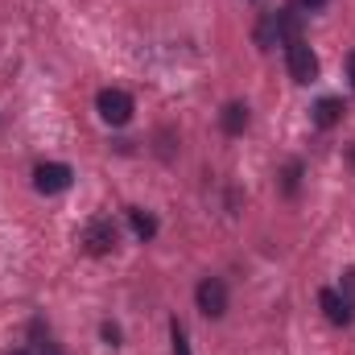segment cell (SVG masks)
Segmentation results:
<instances>
[{
	"instance_id": "cell-1",
	"label": "cell",
	"mask_w": 355,
	"mask_h": 355,
	"mask_svg": "<svg viewBox=\"0 0 355 355\" xmlns=\"http://www.w3.org/2000/svg\"><path fill=\"white\" fill-rule=\"evenodd\" d=\"M285 67H289V79L293 83H310L318 75V54L306 46V37L285 42Z\"/></svg>"
},
{
	"instance_id": "cell-2",
	"label": "cell",
	"mask_w": 355,
	"mask_h": 355,
	"mask_svg": "<svg viewBox=\"0 0 355 355\" xmlns=\"http://www.w3.org/2000/svg\"><path fill=\"white\" fill-rule=\"evenodd\" d=\"M95 107H99V116H103L107 124H116V128H120V124H128V120H132V112H137V107H132V95H128V91H120V87H103L99 95H95Z\"/></svg>"
},
{
	"instance_id": "cell-3",
	"label": "cell",
	"mask_w": 355,
	"mask_h": 355,
	"mask_svg": "<svg viewBox=\"0 0 355 355\" xmlns=\"http://www.w3.org/2000/svg\"><path fill=\"white\" fill-rule=\"evenodd\" d=\"M194 297H198V310L207 318H223L227 314V285L219 277H202L198 289H194Z\"/></svg>"
},
{
	"instance_id": "cell-4",
	"label": "cell",
	"mask_w": 355,
	"mask_h": 355,
	"mask_svg": "<svg viewBox=\"0 0 355 355\" xmlns=\"http://www.w3.org/2000/svg\"><path fill=\"white\" fill-rule=\"evenodd\" d=\"M71 166H62V162H42L37 170H33V186L42 190V194H62L67 186H71Z\"/></svg>"
},
{
	"instance_id": "cell-5",
	"label": "cell",
	"mask_w": 355,
	"mask_h": 355,
	"mask_svg": "<svg viewBox=\"0 0 355 355\" xmlns=\"http://www.w3.org/2000/svg\"><path fill=\"white\" fill-rule=\"evenodd\" d=\"M83 244H87L91 257H107V252L116 248V227H112V219H91L87 232H83Z\"/></svg>"
},
{
	"instance_id": "cell-6",
	"label": "cell",
	"mask_w": 355,
	"mask_h": 355,
	"mask_svg": "<svg viewBox=\"0 0 355 355\" xmlns=\"http://www.w3.org/2000/svg\"><path fill=\"white\" fill-rule=\"evenodd\" d=\"M318 302H322V310H327V318H331L335 327H347V322L355 318L352 302H347V297H339L335 289H322V293H318Z\"/></svg>"
},
{
	"instance_id": "cell-7",
	"label": "cell",
	"mask_w": 355,
	"mask_h": 355,
	"mask_svg": "<svg viewBox=\"0 0 355 355\" xmlns=\"http://www.w3.org/2000/svg\"><path fill=\"white\" fill-rule=\"evenodd\" d=\"M219 124H223V132H227V137H240V132L248 128V103H240V99H236V103H227V107H223V116H219Z\"/></svg>"
},
{
	"instance_id": "cell-8",
	"label": "cell",
	"mask_w": 355,
	"mask_h": 355,
	"mask_svg": "<svg viewBox=\"0 0 355 355\" xmlns=\"http://www.w3.org/2000/svg\"><path fill=\"white\" fill-rule=\"evenodd\" d=\"M339 120H343V103L339 99H318L314 103V124L318 128H335Z\"/></svg>"
},
{
	"instance_id": "cell-9",
	"label": "cell",
	"mask_w": 355,
	"mask_h": 355,
	"mask_svg": "<svg viewBox=\"0 0 355 355\" xmlns=\"http://www.w3.org/2000/svg\"><path fill=\"white\" fill-rule=\"evenodd\" d=\"M128 223H132V232H137L141 240H153V236H157V219H153L149 211H141V207L128 211Z\"/></svg>"
},
{
	"instance_id": "cell-10",
	"label": "cell",
	"mask_w": 355,
	"mask_h": 355,
	"mask_svg": "<svg viewBox=\"0 0 355 355\" xmlns=\"http://www.w3.org/2000/svg\"><path fill=\"white\" fill-rule=\"evenodd\" d=\"M33 335H37V339L29 343V355H62L54 339H42V327H33Z\"/></svg>"
},
{
	"instance_id": "cell-11",
	"label": "cell",
	"mask_w": 355,
	"mask_h": 355,
	"mask_svg": "<svg viewBox=\"0 0 355 355\" xmlns=\"http://www.w3.org/2000/svg\"><path fill=\"white\" fill-rule=\"evenodd\" d=\"M170 339H174V355H190V339H186L182 322H170Z\"/></svg>"
},
{
	"instance_id": "cell-12",
	"label": "cell",
	"mask_w": 355,
	"mask_h": 355,
	"mask_svg": "<svg viewBox=\"0 0 355 355\" xmlns=\"http://www.w3.org/2000/svg\"><path fill=\"white\" fill-rule=\"evenodd\" d=\"M331 0H293V8H302V12H318V8H327Z\"/></svg>"
},
{
	"instance_id": "cell-13",
	"label": "cell",
	"mask_w": 355,
	"mask_h": 355,
	"mask_svg": "<svg viewBox=\"0 0 355 355\" xmlns=\"http://www.w3.org/2000/svg\"><path fill=\"white\" fill-rule=\"evenodd\" d=\"M293 186H297V166L285 170V190H289V194H293Z\"/></svg>"
},
{
	"instance_id": "cell-14",
	"label": "cell",
	"mask_w": 355,
	"mask_h": 355,
	"mask_svg": "<svg viewBox=\"0 0 355 355\" xmlns=\"http://www.w3.org/2000/svg\"><path fill=\"white\" fill-rule=\"evenodd\" d=\"M103 339H107V343H112V347H116V343H120V331H116V327H112V322H107V327H103Z\"/></svg>"
},
{
	"instance_id": "cell-15",
	"label": "cell",
	"mask_w": 355,
	"mask_h": 355,
	"mask_svg": "<svg viewBox=\"0 0 355 355\" xmlns=\"http://www.w3.org/2000/svg\"><path fill=\"white\" fill-rule=\"evenodd\" d=\"M347 75H352V91H355V54H347Z\"/></svg>"
},
{
	"instance_id": "cell-16",
	"label": "cell",
	"mask_w": 355,
	"mask_h": 355,
	"mask_svg": "<svg viewBox=\"0 0 355 355\" xmlns=\"http://www.w3.org/2000/svg\"><path fill=\"white\" fill-rule=\"evenodd\" d=\"M12 355H29V347H25V352H12Z\"/></svg>"
}]
</instances>
